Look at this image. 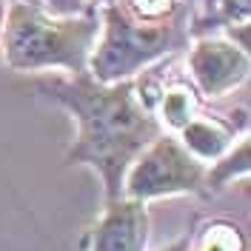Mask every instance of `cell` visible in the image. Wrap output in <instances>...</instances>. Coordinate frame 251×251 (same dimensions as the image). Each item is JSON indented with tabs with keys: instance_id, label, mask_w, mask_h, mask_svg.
Here are the masks:
<instances>
[{
	"instance_id": "obj_1",
	"label": "cell",
	"mask_w": 251,
	"mask_h": 251,
	"mask_svg": "<svg viewBox=\"0 0 251 251\" xmlns=\"http://www.w3.org/2000/svg\"><path fill=\"white\" fill-rule=\"evenodd\" d=\"M34 89L69 111L77 137L66 151V166H89L103 180V200L123 194V177L134 157L166 128L143 103L137 80L100 83L86 75H43Z\"/></svg>"
},
{
	"instance_id": "obj_2",
	"label": "cell",
	"mask_w": 251,
	"mask_h": 251,
	"mask_svg": "<svg viewBox=\"0 0 251 251\" xmlns=\"http://www.w3.org/2000/svg\"><path fill=\"white\" fill-rule=\"evenodd\" d=\"M100 34V9L83 15H49L37 3L9 0L3 20V57L12 72L63 69L86 75Z\"/></svg>"
},
{
	"instance_id": "obj_3",
	"label": "cell",
	"mask_w": 251,
	"mask_h": 251,
	"mask_svg": "<svg viewBox=\"0 0 251 251\" xmlns=\"http://www.w3.org/2000/svg\"><path fill=\"white\" fill-rule=\"evenodd\" d=\"M191 15L140 20L120 3L100 9V34L89 57V75L100 83L137 77L154 63L191 43Z\"/></svg>"
},
{
	"instance_id": "obj_4",
	"label": "cell",
	"mask_w": 251,
	"mask_h": 251,
	"mask_svg": "<svg viewBox=\"0 0 251 251\" xmlns=\"http://www.w3.org/2000/svg\"><path fill=\"white\" fill-rule=\"evenodd\" d=\"M123 194L143 203L172 194H208L205 163L197 160L174 134L163 131L128 166L123 177Z\"/></svg>"
},
{
	"instance_id": "obj_5",
	"label": "cell",
	"mask_w": 251,
	"mask_h": 251,
	"mask_svg": "<svg viewBox=\"0 0 251 251\" xmlns=\"http://www.w3.org/2000/svg\"><path fill=\"white\" fill-rule=\"evenodd\" d=\"M188 77L197 94L203 97H226L237 86L249 80L251 57L246 49H240L228 37H194L188 43Z\"/></svg>"
},
{
	"instance_id": "obj_6",
	"label": "cell",
	"mask_w": 251,
	"mask_h": 251,
	"mask_svg": "<svg viewBox=\"0 0 251 251\" xmlns=\"http://www.w3.org/2000/svg\"><path fill=\"white\" fill-rule=\"evenodd\" d=\"M151 234L149 205L134 197H111L86 237V251H146Z\"/></svg>"
},
{
	"instance_id": "obj_7",
	"label": "cell",
	"mask_w": 251,
	"mask_h": 251,
	"mask_svg": "<svg viewBox=\"0 0 251 251\" xmlns=\"http://www.w3.org/2000/svg\"><path fill=\"white\" fill-rule=\"evenodd\" d=\"M177 140L186 146L191 154L203 163H214L223 151H228V146L237 137L234 120H223V117H200L194 114L180 131Z\"/></svg>"
},
{
	"instance_id": "obj_8",
	"label": "cell",
	"mask_w": 251,
	"mask_h": 251,
	"mask_svg": "<svg viewBox=\"0 0 251 251\" xmlns=\"http://www.w3.org/2000/svg\"><path fill=\"white\" fill-rule=\"evenodd\" d=\"M154 114H157V120H160L163 128L180 131L194 114H200V94L186 80L163 83L160 97H157V106H154Z\"/></svg>"
},
{
	"instance_id": "obj_9",
	"label": "cell",
	"mask_w": 251,
	"mask_h": 251,
	"mask_svg": "<svg viewBox=\"0 0 251 251\" xmlns=\"http://www.w3.org/2000/svg\"><path fill=\"white\" fill-rule=\"evenodd\" d=\"M251 172V140L249 134H243L237 143L228 146V151L211 163V169H205V191H220L237 177H249Z\"/></svg>"
},
{
	"instance_id": "obj_10",
	"label": "cell",
	"mask_w": 251,
	"mask_h": 251,
	"mask_svg": "<svg viewBox=\"0 0 251 251\" xmlns=\"http://www.w3.org/2000/svg\"><path fill=\"white\" fill-rule=\"evenodd\" d=\"M188 251H249L243 228L228 220H208L194 237H188Z\"/></svg>"
},
{
	"instance_id": "obj_11",
	"label": "cell",
	"mask_w": 251,
	"mask_h": 251,
	"mask_svg": "<svg viewBox=\"0 0 251 251\" xmlns=\"http://www.w3.org/2000/svg\"><path fill=\"white\" fill-rule=\"evenodd\" d=\"M251 17V0H217L214 12L205 20H194L191 26L211 23V26H231V23H249Z\"/></svg>"
},
{
	"instance_id": "obj_12",
	"label": "cell",
	"mask_w": 251,
	"mask_h": 251,
	"mask_svg": "<svg viewBox=\"0 0 251 251\" xmlns=\"http://www.w3.org/2000/svg\"><path fill=\"white\" fill-rule=\"evenodd\" d=\"M43 9L49 15H83V12H89L94 6L89 0H46Z\"/></svg>"
},
{
	"instance_id": "obj_13",
	"label": "cell",
	"mask_w": 251,
	"mask_h": 251,
	"mask_svg": "<svg viewBox=\"0 0 251 251\" xmlns=\"http://www.w3.org/2000/svg\"><path fill=\"white\" fill-rule=\"evenodd\" d=\"M160 251H188V237H177L174 243H169V246H163Z\"/></svg>"
},
{
	"instance_id": "obj_14",
	"label": "cell",
	"mask_w": 251,
	"mask_h": 251,
	"mask_svg": "<svg viewBox=\"0 0 251 251\" xmlns=\"http://www.w3.org/2000/svg\"><path fill=\"white\" fill-rule=\"evenodd\" d=\"M6 3H9V0H0V37H3V20H6Z\"/></svg>"
},
{
	"instance_id": "obj_15",
	"label": "cell",
	"mask_w": 251,
	"mask_h": 251,
	"mask_svg": "<svg viewBox=\"0 0 251 251\" xmlns=\"http://www.w3.org/2000/svg\"><path fill=\"white\" fill-rule=\"evenodd\" d=\"M94 9H103V6H111V3H117V0H89Z\"/></svg>"
},
{
	"instance_id": "obj_16",
	"label": "cell",
	"mask_w": 251,
	"mask_h": 251,
	"mask_svg": "<svg viewBox=\"0 0 251 251\" xmlns=\"http://www.w3.org/2000/svg\"><path fill=\"white\" fill-rule=\"evenodd\" d=\"M214 3H217V0H203V6H205V12H208V15L214 12Z\"/></svg>"
},
{
	"instance_id": "obj_17",
	"label": "cell",
	"mask_w": 251,
	"mask_h": 251,
	"mask_svg": "<svg viewBox=\"0 0 251 251\" xmlns=\"http://www.w3.org/2000/svg\"><path fill=\"white\" fill-rule=\"evenodd\" d=\"M183 3H188V6L194 9V6H197V3H203V0H183Z\"/></svg>"
},
{
	"instance_id": "obj_18",
	"label": "cell",
	"mask_w": 251,
	"mask_h": 251,
	"mask_svg": "<svg viewBox=\"0 0 251 251\" xmlns=\"http://www.w3.org/2000/svg\"><path fill=\"white\" fill-rule=\"evenodd\" d=\"M23 3H37V6H43V0H23Z\"/></svg>"
}]
</instances>
